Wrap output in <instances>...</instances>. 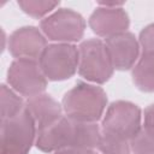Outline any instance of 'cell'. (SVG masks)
Here are the masks:
<instances>
[{
	"instance_id": "obj_1",
	"label": "cell",
	"mask_w": 154,
	"mask_h": 154,
	"mask_svg": "<svg viewBox=\"0 0 154 154\" xmlns=\"http://www.w3.org/2000/svg\"><path fill=\"white\" fill-rule=\"evenodd\" d=\"M61 106L65 116L72 120L96 123L105 114L107 95L97 84L78 82L65 93Z\"/></svg>"
},
{
	"instance_id": "obj_2",
	"label": "cell",
	"mask_w": 154,
	"mask_h": 154,
	"mask_svg": "<svg viewBox=\"0 0 154 154\" xmlns=\"http://www.w3.org/2000/svg\"><path fill=\"white\" fill-rule=\"evenodd\" d=\"M37 126L26 108L0 120V154H28L36 142Z\"/></svg>"
},
{
	"instance_id": "obj_3",
	"label": "cell",
	"mask_w": 154,
	"mask_h": 154,
	"mask_svg": "<svg viewBox=\"0 0 154 154\" xmlns=\"http://www.w3.org/2000/svg\"><path fill=\"white\" fill-rule=\"evenodd\" d=\"M114 67L106 45L100 38H89L78 46V73L95 84L106 83Z\"/></svg>"
},
{
	"instance_id": "obj_4",
	"label": "cell",
	"mask_w": 154,
	"mask_h": 154,
	"mask_svg": "<svg viewBox=\"0 0 154 154\" xmlns=\"http://www.w3.org/2000/svg\"><path fill=\"white\" fill-rule=\"evenodd\" d=\"M40 29L46 38L55 43H71L81 41L85 29L83 17L71 8H59L40 23Z\"/></svg>"
},
{
	"instance_id": "obj_5",
	"label": "cell",
	"mask_w": 154,
	"mask_h": 154,
	"mask_svg": "<svg viewBox=\"0 0 154 154\" xmlns=\"http://www.w3.org/2000/svg\"><path fill=\"white\" fill-rule=\"evenodd\" d=\"M48 81H64L78 71V47L71 43H51L38 59Z\"/></svg>"
},
{
	"instance_id": "obj_6",
	"label": "cell",
	"mask_w": 154,
	"mask_h": 154,
	"mask_svg": "<svg viewBox=\"0 0 154 154\" xmlns=\"http://www.w3.org/2000/svg\"><path fill=\"white\" fill-rule=\"evenodd\" d=\"M142 112L140 107L130 101L118 100L112 102L101 122V130L131 140L140 130Z\"/></svg>"
},
{
	"instance_id": "obj_7",
	"label": "cell",
	"mask_w": 154,
	"mask_h": 154,
	"mask_svg": "<svg viewBox=\"0 0 154 154\" xmlns=\"http://www.w3.org/2000/svg\"><path fill=\"white\" fill-rule=\"evenodd\" d=\"M7 83L19 95L29 99L46 90L47 78L37 60L16 59L7 70Z\"/></svg>"
},
{
	"instance_id": "obj_8",
	"label": "cell",
	"mask_w": 154,
	"mask_h": 154,
	"mask_svg": "<svg viewBox=\"0 0 154 154\" xmlns=\"http://www.w3.org/2000/svg\"><path fill=\"white\" fill-rule=\"evenodd\" d=\"M47 38L35 26H23L14 30L8 38V51L16 59L37 60L47 47Z\"/></svg>"
},
{
	"instance_id": "obj_9",
	"label": "cell",
	"mask_w": 154,
	"mask_h": 154,
	"mask_svg": "<svg viewBox=\"0 0 154 154\" xmlns=\"http://www.w3.org/2000/svg\"><path fill=\"white\" fill-rule=\"evenodd\" d=\"M105 45L116 70L125 71L132 69L141 55L138 40L129 31L106 38Z\"/></svg>"
},
{
	"instance_id": "obj_10",
	"label": "cell",
	"mask_w": 154,
	"mask_h": 154,
	"mask_svg": "<svg viewBox=\"0 0 154 154\" xmlns=\"http://www.w3.org/2000/svg\"><path fill=\"white\" fill-rule=\"evenodd\" d=\"M129 25V16L122 6H100L89 17L90 29L97 36L105 38L125 32Z\"/></svg>"
},
{
	"instance_id": "obj_11",
	"label": "cell",
	"mask_w": 154,
	"mask_h": 154,
	"mask_svg": "<svg viewBox=\"0 0 154 154\" xmlns=\"http://www.w3.org/2000/svg\"><path fill=\"white\" fill-rule=\"evenodd\" d=\"M72 119L64 116L58 122L42 129H37L36 147L45 153H54L66 147H71Z\"/></svg>"
},
{
	"instance_id": "obj_12",
	"label": "cell",
	"mask_w": 154,
	"mask_h": 154,
	"mask_svg": "<svg viewBox=\"0 0 154 154\" xmlns=\"http://www.w3.org/2000/svg\"><path fill=\"white\" fill-rule=\"evenodd\" d=\"M25 108L31 114L37 129L46 128L58 122L63 116V106L48 94H40L29 97L25 102Z\"/></svg>"
},
{
	"instance_id": "obj_13",
	"label": "cell",
	"mask_w": 154,
	"mask_h": 154,
	"mask_svg": "<svg viewBox=\"0 0 154 154\" xmlns=\"http://www.w3.org/2000/svg\"><path fill=\"white\" fill-rule=\"evenodd\" d=\"M101 132L102 130L97 125V123L72 120L71 147H79L94 150V148H97L99 146Z\"/></svg>"
},
{
	"instance_id": "obj_14",
	"label": "cell",
	"mask_w": 154,
	"mask_h": 154,
	"mask_svg": "<svg viewBox=\"0 0 154 154\" xmlns=\"http://www.w3.org/2000/svg\"><path fill=\"white\" fill-rule=\"evenodd\" d=\"M132 81L144 93H154V54H141L132 67Z\"/></svg>"
},
{
	"instance_id": "obj_15",
	"label": "cell",
	"mask_w": 154,
	"mask_h": 154,
	"mask_svg": "<svg viewBox=\"0 0 154 154\" xmlns=\"http://www.w3.org/2000/svg\"><path fill=\"white\" fill-rule=\"evenodd\" d=\"M25 108V102L11 87L1 84L0 88V120L18 116Z\"/></svg>"
},
{
	"instance_id": "obj_16",
	"label": "cell",
	"mask_w": 154,
	"mask_h": 154,
	"mask_svg": "<svg viewBox=\"0 0 154 154\" xmlns=\"http://www.w3.org/2000/svg\"><path fill=\"white\" fill-rule=\"evenodd\" d=\"M100 154H130V140L118 135L102 131L97 146Z\"/></svg>"
},
{
	"instance_id": "obj_17",
	"label": "cell",
	"mask_w": 154,
	"mask_h": 154,
	"mask_svg": "<svg viewBox=\"0 0 154 154\" xmlns=\"http://www.w3.org/2000/svg\"><path fill=\"white\" fill-rule=\"evenodd\" d=\"M130 147L134 154H154V128L142 125L130 140Z\"/></svg>"
},
{
	"instance_id": "obj_18",
	"label": "cell",
	"mask_w": 154,
	"mask_h": 154,
	"mask_svg": "<svg viewBox=\"0 0 154 154\" xmlns=\"http://www.w3.org/2000/svg\"><path fill=\"white\" fill-rule=\"evenodd\" d=\"M18 6L34 18H41L53 12L55 7L59 6V1H47V0H20L18 1Z\"/></svg>"
},
{
	"instance_id": "obj_19",
	"label": "cell",
	"mask_w": 154,
	"mask_h": 154,
	"mask_svg": "<svg viewBox=\"0 0 154 154\" xmlns=\"http://www.w3.org/2000/svg\"><path fill=\"white\" fill-rule=\"evenodd\" d=\"M141 54H154V23L142 29L138 37Z\"/></svg>"
},
{
	"instance_id": "obj_20",
	"label": "cell",
	"mask_w": 154,
	"mask_h": 154,
	"mask_svg": "<svg viewBox=\"0 0 154 154\" xmlns=\"http://www.w3.org/2000/svg\"><path fill=\"white\" fill-rule=\"evenodd\" d=\"M54 154H95L93 149L79 148V147H66L54 152Z\"/></svg>"
},
{
	"instance_id": "obj_21",
	"label": "cell",
	"mask_w": 154,
	"mask_h": 154,
	"mask_svg": "<svg viewBox=\"0 0 154 154\" xmlns=\"http://www.w3.org/2000/svg\"><path fill=\"white\" fill-rule=\"evenodd\" d=\"M143 120L144 125L154 128V103H150L148 107H146L143 112Z\"/></svg>"
}]
</instances>
